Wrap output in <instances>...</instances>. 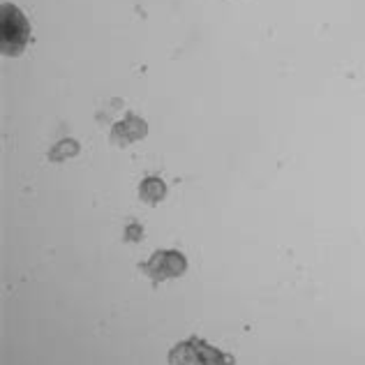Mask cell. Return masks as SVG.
<instances>
[{
  "label": "cell",
  "instance_id": "6da1fadb",
  "mask_svg": "<svg viewBox=\"0 0 365 365\" xmlns=\"http://www.w3.org/2000/svg\"><path fill=\"white\" fill-rule=\"evenodd\" d=\"M31 42V24L26 14L12 3L0 7V51L5 56H21Z\"/></svg>",
  "mask_w": 365,
  "mask_h": 365
},
{
  "label": "cell",
  "instance_id": "7a4b0ae2",
  "mask_svg": "<svg viewBox=\"0 0 365 365\" xmlns=\"http://www.w3.org/2000/svg\"><path fill=\"white\" fill-rule=\"evenodd\" d=\"M169 365H236V361L232 354L192 335L169 351Z\"/></svg>",
  "mask_w": 365,
  "mask_h": 365
},
{
  "label": "cell",
  "instance_id": "3957f363",
  "mask_svg": "<svg viewBox=\"0 0 365 365\" xmlns=\"http://www.w3.org/2000/svg\"><path fill=\"white\" fill-rule=\"evenodd\" d=\"M141 273H146L153 284H160L171 277H180L187 271V259L178 250H158L146 264H141Z\"/></svg>",
  "mask_w": 365,
  "mask_h": 365
},
{
  "label": "cell",
  "instance_id": "277c9868",
  "mask_svg": "<svg viewBox=\"0 0 365 365\" xmlns=\"http://www.w3.org/2000/svg\"><path fill=\"white\" fill-rule=\"evenodd\" d=\"M148 134V125L146 120H141L139 116H134V113H128L120 123L113 125L111 130V143L118 148H125L130 146V143L143 139Z\"/></svg>",
  "mask_w": 365,
  "mask_h": 365
},
{
  "label": "cell",
  "instance_id": "5b68a950",
  "mask_svg": "<svg viewBox=\"0 0 365 365\" xmlns=\"http://www.w3.org/2000/svg\"><path fill=\"white\" fill-rule=\"evenodd\" d=\"M139 197H141V201H146L148 206L160 204V201L167 197V182L158 176L143 178L141 185H139Z\"/></svg>",
  "mask_w": 365,
  "mask_h": 365
},
{
  "label": "cell",
  "instance_id": "8992f818",
  "mask_svg": "<svg viewBox=\"0 0 365 365\" xmlns=\"http://www.w3.org/2000/svg\"><path fill=\"white\" fill-rule=\"evenodd\" d=\"M76 153H79V143H76L74 139H63L49 150V160L51 162H63L67 158H74Z\"/></svg>",
  "mask_w": 365,
  "mask_h": 365
},
{
  "label": "cell",
  "instance_id": "52a82bcc",
  "mask_svg": "<svg viewBox=\"0 0 365 365\" xmlns=\"http://www.w3.org/2000/svg\"><path fill=\"white\" fill-rule=\"evenodd\" d=\"M143 236V229H141V225H137V222H132V225H128V229H125V238L128 241H139V238Z\"/></svg>",
  "mask_w": 365,
  "mask_h": 365
}]
</instances>
